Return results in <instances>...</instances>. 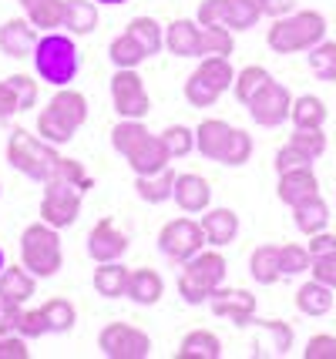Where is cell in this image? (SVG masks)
<instances>
[{
    "label": "cell",
    "mask_w": 336,
    "mask_h": 359,
    "mask_svg": "<svg viewBox=\"0 0 336 359\" xmlns=\"http://www.w3.org/2000/svg\"><path fill=\"white\" fill-rule=\"evenodd\" d=\"M84 121H88V97L74 88H58L54 97L48 101V108H41V114H37V135L61 148L74 138V131Z\"/></svg>",
    "instance_id": "1"
},
{
    "label": "cell",
    "mask_w": 336,
    "mask_h": 359,
    "mask_svg": "<svg viewBox=\"0 0 336 359\" xmlns=\"http://www.w3.org/2000/svg\"><path fill=\"white\" fill-rule=\"evenodd\" d=\"M34 71L41 81H48L51 88H67L81 71V54L74 37L58 31L44 34L34 47Z\"/></svg>",
    "instance_id": "2"
},
{
    "label": "cell",
    "mask_w": 336,
    "mask_h": 359,
    "mask_svg": "<svg viewBox=\"0 0 336 359\" xmlns=\"http://www.w3.org/2000/svg\"><path fill=\"white\" fill-rule=\"evenodd\" d=\"M320 41H326V17L320 11H293L286 17H276L266 31V44L272 54H300Z\"/></svg>",
    "instance_id": "3"
},
{
    "label": "cell",
    "mask_w": 336,
    "mask_h": 359,
    "mask_svg": "<svg viewBox=\"0 0 336 359\" xmlns=\"http://www.w3.org/2000/svg\"><path fill=\"white\" fill-rule=\"evenodd\" d=\"M225 272H229V262H225V255L219 249L195 252L189 262H182V272H178V296L185 299L189 306H202L225 282Z\"/></svg>",
    "instance_id": "4"
},
{
    "label": "cell",
    "mask_w": 336,
    "mask_h": 359,
    "mask_svg": "<svg viewBox=\"0 0 336 359\" xmlns=\"http://www.w3.org/2000/svg\"><path fill=\"white\" fill-rule=\"evenodd\" d=\"M58 144L44 141L41 135H31L27 128H14L11 138H7V161L14 165L20 175H27L31 182H48L54 175V165H58Z\"/></svg>",
    "instance_id": "5"
},
{
    "label": "cell",
    "mask_w": 336,
    "mask_h": 359,
    "mask_svg": "<svg viewBox=\"0 0 336 359\" xmlns=\"http://www.w3.org/2000/svg\"><path fill=\"white\" fill-rule=\"evenodd\" d=\"M20 262L31 269L37 279H51L65 266V249H61V235L48 222H34L20 232Z\"/></svg>",
    "instance_id": "6"
},
{
    "label": "cell",
    "mask_w": 336,
    "mask_h": 359,
    "mask_svg": "<svg viewBox=\"0 0 336 359\" xmlns=\"http://www.w3.org/2000/svg\"><path fill=\"white\" fill-rule=\"evenodd\" d=\"M81 202L84 191L67 182H44V198H41V222L54 225L58 232L71 229L81 219Z\"/></svg>",
    "instance_id": "7"
},
{
    "label": "cell",
    "mask_w": 336,
    "mask_h": 359,
    "mask_svg": "<svg viewBox=\"0 0 336 359\" xmlns=\"http://www.w3.org/2000/svg\"><path fill=\"white\" fill-rule=\"evenodd\" d=\"M98 349L108 359H145L152 356V336L128 323H108L98 332Z\"/></svg>",
    "instance_id": "8"
},
{
    "label": "cell",
    "mask_w": 336,
    "mask_h": 359,
    "mask_svg": "<svg viewBox=\"0 0 336 359\" xmlns=\"http://www.w3.org/2000/svg\"><path fill=\"white\" fill-rule=\"evenodd\" d=\"M112 104L118 118H142L152 111V97L145 91L138 67H114L112 74Z\"/></svg>",
    "instance_id": "9"
},
{
    "label": "cell",
    "mask_w": 336,
    "mask_h": 359,
    "mask_svg": "<svg viewBox=\"0 0 336 359\" xmlns=\"http://www.w3.org/2000/svg\"><path fill=\"white\" fill-rule=\"evenodd\" d=\"M159 249L172 262H189L195 252L206 249V232L195 219H172L168 225H161Z\"/></svg>",
    "instance_id": "10"
},
{
    "label": "cell",
    "mask_w": 336,
    "mask_h": 359,
    "mask_svg": "<svg viewBox=\"0 0 336 359\" xmlns=\"http://www.w3.org/2000/svg\"><path fill=\"white\" fill-rule=\"evenodd\" d=\"M249 114H253V121L262 128H279L283 121H289V111H293V94H289L286 84H279V81H269L262 91L246 104Z\"/></svg>",
    "instance_id": "11"
},
{
    "label": "cell",
    "mask_w": 336,
    "mask_h": 359,
    "mask_svg": "<svg viewBox=\"0 0 336 359\" xmlns=\"http://www.w3.org/2000/svg\"><path fill=\"white\" fill-rule=\"evenodd\" d=\"M34 296H37V276L31 269H24V262L20 266H4V272H0V309L17 313Z\"/></svg>",
    "instance_id": "12"
},
{
    "label": "cell",
    "mask_w": 336,
    "mask_h": 359,
    "mask_svg": "<svg viewBox=\"0 0 336 359\" xmlns=\"http://www.w3.org/2000/svg\"><path fill=\"white\" fill-rule=\"evenodd\" d=\"M208 306L219 319H229L232 326H249L253 316H256V296L249 289H225L219 285L212 296H208Z\"/></svg>",
    "instance_id": "13"
},
{
    "label": "cell",
    "mask_w": 336,
    "mask_h": 359,
    "mask_svg": "<svg viewBox=\"0 0 336 359\" xmlns=\"http://www.w3.org/2000/svg\"><path fill=\"white\" fill-rule=\"evenodd\" d=\"M128 252V235L118 229L114 219H98L88 232V255L95 262H118Z\"/></svg>",
    "instance_id": "14"
},
{
    "label": "cell",
    "mask_w": 336,
    "mask_h": 359,
    "mask_svg": "<svg viewBox=\"0 0 336 359\" xmlns=\"http://www.w3.org/2000/svg\"><path fill=\"white\" fill-rule=\"evenodd\" d=\"M41 41V31L34 27L27 17H11L4 20L0 27V50L14 61H24V57H34V47Z\"/></svg>",
    "instance_id": "15"
},
{
    "label": "cell",
    "mask_w": 336,
    "mask_h": 359,
    "mask_svg": "<svg viewBox=\"0 0 336 359\" xmlns=\"http://www.w3.org/2000/svg\"><path fill=\"white\" fill-rule=\"evenodd\" d=\"M172 202L185 212V215H199L212 205V185H208L202 175L185 172L175 178V191H172Z\"/></svg>",
    "instance_id": "16"
},
{
    "label": "cell",
    "mask_w": 336,
    "mask_h": 359,
    "mask_svg": "<svg viewBox=\"0 0 336 359\" xmlns=\"http://www.w3.org/2000/svg\"><path fill=\"white\" fill-rule=\"evenodd\" d=\"M313 195H320V178L313 172V165L309 168H293V172H283L279 175V185H276V198L283 205H300L306 198H313Z\"/></svg>",
    "instance_id": "17"
},
{
    "label": "cell",
    "mask_w": 336,
    "mask_h": 359,
    "mask_svg": "<svg viewBox=\"0 0 336 359\" xmlns=\"http://www.w3.org/2000/svg\"><path fill=\"white\" fill-rule=\"evenodd\" d=\"M165 50L175 57H202V27L199 20L178 17L165 27Z\"/></svg>",
    "instance_id": "18"
},
{
    "label": "cell",
    "mask_w": 336,
    "mask_h": 359,
    "mask_svg": "<svg viewBox=\"0 0 336 359\" xmlns=\"http://www.w3.org/2000/svg\"><path fill=\"white\" fill-rule=\"evenodd\" d=\"M199 225H202L206 242L212 245V249H225V245H232V242H236V235H239V215H236L232 208H212V205H208Z\"/></svg>",
    "instance_id": "19"
},
{
    "label": "cell",
    "mask_w": 336,
    "mask_h": 359,
    "mask_svg": "<svg viewBox=\"0 0 336 359\" xmlns=\"http://www.w3.org/2000/svg\"><path fill=\"white\" fill-rule=\"evenodd\" d=\"M125 161H128V168L135 175H155V172H165V168L172 165V155H168L161 135H148Z\"/></svg>",
    "instance_id": "20"
},
{
    "label": "cell",
    "mask_w": 336,
    "mask_h": 359,
    "mask_svg": "<svg viewBox=\"0 0 336 359\" xmlns=\"http://www.w3.org/2000/svg\"><path fill=\"white\" fill-rule=\"evenodd\" d=\"M232 125L222 118H206L202 125L195 128V151L206 158V161H222V151L229 144Z\"/></svg>",
    "instance_id": "21"
},
{
    "label": "cell",
    "mask_w": 336,
    "mask_h": 359,
    "mask_svg": "<svg viewBox=\"0 0 336 359\" xmlns=\"http://www.w3.org/2000/svg\"><path fill=\"white\" fill-rule=\"evenodd\" d=\"M125 296L135 306H155L165 296V279H161L155 269H131L128 276V292Z\"/></svg>",
    "instance_id": "22"
},
{
    "label": "cell",
    "mask_w": 336,
    "mask_h": 359,
    "mask_svg": "<svg viewBox=\"0 0 336 359\" xmlns=\"http://www.w3.org/2000/svg\"><path fill=\"white\" fill-rule=\"evenodd\" d=\"M128 266H121V259L118 262H98L95 276H91V285H95L98 296L105 299H121L128 292Z\"/></svg>",
    "instance_id": "23"
},
{
    "label": "cell",
    "mask_w": 336,
    "mask_h": 359,
    "mask_svg": "<svg viewBox=\"0 0 336 359\" xmlns=\"http://www.w3.org/2000/svg\"><path fill=\"white\" fill-rule=\"evenodd\" d=\"M175 178L178 175L172 172V168L155 172V175H135V191H138V198L148 205H165V202H172Z\"/></svg>",
    "instance_id": "24"
},
{
    "label": "cell",
    "mask_w": 336,
    "mask_h": 359,
    "mask_svg": "<svg viewBox=\"0 0 336 359\" xmlns=\"http://www.w3.org/2000/svg\"><path fill=\"white\" fill-rule=\"evenodd\" d=\"M293 222L303 235L323 232V229H330V205L323 202V195H313L306 202L293 205Z\"/></svg>",
    "instance_id": "25"
},
{
    "label": "cell",
    "mask_w": 336,
    "mask_h": 359,
    "mask_svg": "<svg viewBox=\"0 0 336 359\" xmlns=\"http://www.w3.org/2000/svg\"><path fill=\"white\" fill-rule=\"evenodd\" d=\"M71 37H88L98 27V0H65V24Z\"/></svg>",
    "instance_id": "26"
},
{
    "label": "cell",
    "mask_w": 336,
    "mask_h": 359,
    "mask_svg": "<svg viewBox=\"0 0 336 359\" xmlns=\"http://www.w3.org/2000/svg\"><path fill=\"white\" fill-rule=\"evenodd\" d=\"M222 356V339L208 329H192L189 336H182L175 359H219Z\"/></svg>",
    "instance_id": "27"
},
{
    "label": "cell",
    "mask_w": 336,
    "mask_h": 359,
    "mask_svg": "<svg viewBox=\"0 0 336 359\" xmlns=\"http://www.w3.org/2000/svg\"><path fill=\"white\" fill-rule=\"evenodd\" d=\"M296 309L303 316H313V319H316V316H326L333 309V289L316 279L303 282V285L296 289Z\"/></svg>",
    "instance_id": "28"
},
{
    "label": "cell",
    "mask_w": 336,
    "mask_h": 359,
    "mask_svg": "<svg viewBox=\"0 0 336 359\" xmlns=\"http://www.w3.org/2000/svg\"><path fill=\"white\" fill-rule=\"evenodd\" d=\"M249 326H256L259 332L269 336V343L266 346H256L259 356H262V353H266V356H286L289 349H293V326L283 323V319H256V316H253Z\"/></svg>",
    "instance_id": "29"
},
{
    "label": "cell",
    "mask_w": 336,
    "mask_h": 359,
    "mask_svg": "<svg viewBox=\"0 0 336 359\" xmlns=\"http://www.w3.org/2000/svg\"><path fill=\"white\" fill-rule=\"evenodd\" d=\"M249 276L259 285H276L283 279V269H279V245H256L249 255Z\"/></svg>",
    "instance_id": "30"
},
{
    "label": "cell",
    "mask_w": 336,
    "mask_h": 359,
    "mask_svg": "<svg viewBox=\"0 0 336 359\" xmlns=\"http://www.w3.org/2000/svg\"><path fill=\"white\" fill-rule=\"evenodd\" d=\"M125 34H131L138 41L145 57H155V54H161V47H165V27H161L155 17H135V20H128Z\"/></svg>",
    "instance_id": "31"
},
{
    "label": "cell",
    "mask_w": 336,
    "mask_h": 359,
    "mask_svg": "<svg viewBox=\"0 0 336 359\" xmlns=\"http://www.w3.org/2000/svg\"><path fill=\"white\" fill-rule=\"evenodd\" d=\"M326 101L316 94H300L293 97V111H289V121L293 128H323L326 125Z\"/></svg>",
    "instance_id": "32"
},
{
    "label": "cell",
    "mask_w": 336,
    "mask_h": 359,
    "mask_svg": "<svg viewBox=\"0 0 336 359\" xmlns=\"http://www.w3.org/2000/svg\"><path fill=\"white\" fill-rule=\"evenodd\" d=\"M148 135H152V131L145 128L142 118H121V121L112 128V148L121 158H128L131 151H135V148L148 138Z\"/></svg>",
    "instance_id": "33"
},
{
    "label": "cell",
    "mask_w": 336,
    "mask_h": 359,
    "mask_svg": "<svg viewBox=\"0 0 336 359\" xmlns=\"http://www.w3.org/2000/svg\"><path fill=\"white\" fill-rule=\"evenodd\" d=\"M269 81H272V74L262 67V64H249V67H242L239 74H236V81H232V94H236L239 104H249Z\"/></svg>",
    "instance_id": "34"
},
{
    "label": "cell",
    "mask_w": 336,
    "mask_h": 359,
    "mask_svg": "<svg viewBox=\"0 0 336 359\" xmlns=\"http://www.w3.org/2000/svg\"><path fill=\"white\" fill-rule=\"evenodd\" d=\"M259 17H262V11H259L256 0H225V27L232 34L253 31Z\"/></svg>",
    "instance_id": "35"
},
{
    "label": "cell",
    "mask_w": 336,
    "mask_h": 359,
    "mask_svg": "<svg viewBox=\"0 0 336 359\" xmlns=\"http://www.w3.org/2000/svg\"><path fill=\"white\" fill-rule=\"evenodd\" d=\"M27 20L37 31H58L65 24V0H37L27 7Z\"/></svg>",
    "instance_id": "36"
},
{
    "label": "cell",
    "mask_w": 336,
    "mask_h": 359,
    "mask_svg": "<svg viewBox=\"0 0 336 359\" xmlns=\"http://www.w3.org/2000/svg\"><path fill=\"white\" fill-rule=\"evenodd\" d=\"M41 313L48 319V332H67V329H74V323H78V309H74L65 296L48 299V302L41 306Z\"/></svg>",
    "instance_id": "37"
},
{
    "label": "cell",
    "mask_w": 336,
    "mask_h": 359,
    "mask_svg": "<svg viewBox=\"0 0 336 359\" xmlns=\"http://www.w3.org/2000/svg\"><path fill=\"white\" fill-rule=\"evenodd\" d=\"M256 151V144H253V135L246 131V128H232V135H229V144H225L222 151V161L219 165H229V168H242L249 158Z\"/></svg>",
    "instance_id": "38"
},
{
    "label": "cell",
    "mask_w": 336,
    "mask_h": 359,
    "mask_svg": "<svg viewBox=\"0 0 336 359\" xmlns=\"http://www.w3.org/2000/svg\"><path fill=\"white\" fill-rule=\"evenodd\" d=\"M236 47V37L225 24H212V27H202V57H229ZM199 57V61H202Z\"/></svg>",
    "instance_id": "39"
},
{
    "label": "cell",
    "mask_w": 336,
    "mask_h": 359,
    "mask_svg": "<svg viewBox=\"0 0 336 359\" xmlns=\"http://www.w3.org/2000/svg\"><path fill=\"white\" fill-rule=\"evenodd\" d=\"M108 57H112L114 67H138L145 57V50L138 47V41L131 37V34H118L112 44H108Z\"/></svg>",
    "instance_id": "40"
},
{
    "label": "cell",
    "mask_w": 336,
    "mask_h": 359,
    "mask_svg": "<svg viewBox=\"0 0 336 359\" xmlns=\"http://www.w3.org/2000/svg\"><path fill=\"white\" fill-rule=\"evenodd\" d=\"M202 78L208 81V84H215L219 91H232V81H236V71H232V64H229V57H202V64L195 67Z\"/></svg>",
    "instance_id": "41"
},
{
    "label": "cell",
    "mask_w": 336,
    "mask_h": 359,
    "mask_svg": "<svg viewBox=\"0 0 336 359\" xmlns=\"http://www.w3.org/2000/svg\"><path fill=\"white\" fill-rule=\"evenodd\" d=\"M48 182H67V185L81 188V191H88V188L95 185V178L88 175V168L81 165V161H74V158H58V165H54V175H51Z\"/></svg>",
    "instance_id": "42"
},
{
    "label": "cell",
    "mask_w": 336,
    "mask_h": 359,
    "mask_svg": "<svg viewBox=\"0 0 336 359\" xmlns=\"http://www.w3.org/2000/svg\"><path fill=\"white\" fill-rule=\"evenodd\" d=\"M309 71L320 81H336V41H320L309 47Z\"/></svg>",
    "instance_id": "43"
},
{
    "label": "cell",
    "mask_w": 336,
    "mask_h": 359,
    "mask_svg": "<svg viewBox=\"0 0 336 359\" xmlns=\"http://www.w3.org/2000/svg\"><path fill=\"white\" fill-rule=\"evenodd\" d=\"M309 262H313V255H309V249H306V245H296V242L279 245V269H283V279L309 272Z\"/></svg>",
    "instance_id": "44"
},
{
    "label": "cell",
    "mask_w": 336,
    "mask_h": 359,
    "mask_svg": "<svg viewBox=\"0 0 336 359\" xmlns=\"http://www.w3.org/2000/svg\"><path fill=\"white\" fill-rule=\"evenodd\" d=\"M219 97H222V91H219L215 84H208L199 71H192V78L185 81V101H189L192 108H212Z\"/></svg>",
    "instance_id": "45"
},
{
    "label": "cell",
    "mask_w": 336,
    "mask_h": 359,
    "mask_svg": "<svg viewBox=\"0 0 336 359\" xmlns=\"http://www.w3.org/2000/svg\"><path fill=\"white\" fill-rule=\"evenodd\" d=\"M161 141H165L172 161H175V158H185L189 151H195V131L185 125H168L161 131Z\"/></svg>",
    "instance_id": "46"
},
{
    "label": "cell",
    "mask_w": 336,
    "mask_h": 359,
    "mask_svg": "<svg viewBox=\"0 0 336 359\" xmlns=\"http://www.w3.org/2000/svg\"><path fill=\"white\" fill-rule=\"evenodd\" d=\"M289 144H296L300 151H306V155L316 161V158L326 151V131H323V128H293Z\"/></svg>",
    "instance_id": "47"
},
{
    "label": "cell",
    "mask_w": 336,
    "mask_h": 359,
    "mask_svg": "<svg viewBox=\"0 0 336 359\" xmlns=\"http://www.w3.org/2000/svg\"><path fill=\"white\" fill-rule=\"evenodd\" d=\"M14 332H20L24 339H41L48 332V319L41 309H17L14 313V323H11Z\"/></svg>",
    "instance_id": "48"
},
{
    "label": "cell",
    "mask_w": 336,
    "mask_h": 359,
    "mask_svg": "<svg viewBox=\"0 0 336 359\" xmlns=\"http://www.w3.org/2000/svg\"><path fill=\"white\" fill-rule=\"evenodd\" d=\"M7 84H11V88H14V94H17L20 114H24V111H31L34 104H37V97H41V84H37L31 74H11V78H7Z\"/></svg>",
    "instance_id": "49"
},
{
    "label": "cell",
    "mask_w": 336,
    "mask_h": 359,
    "mask_svg": "<svg viewBox=\"0 0 336 359\" xmlns=\"http://www.w3.org/2000/svg\"><path fill=\"white\" fill-rule=\"evenodd\" d=\"M313 165V158L306 155V151H300L296 144H283L279 151H276V172L283 175V172H293V168H309Z\"/></svg>",
    "instance_id": "50"
},
{
    "label": "cell",
    "mask_w": 336,
    "mask_h": 359,
    "mask_svg": "<svg viewBox=\"0 0 336 359\" xmlns=\"http://www.w3.org/2000/svg\"><path fill=\"white\" fill-rule=\"evenodd\" d=\"M309 276H313L316 282H323V285L336 289V252H330V255H313Z\"/></svg>",
    "instance_id": "51"
},
{
    "label": "cell",
    "mask_w": 336,
    "mask_h": 359,
    "mask_svg": "<svg viewBox=\"0 0 336 359\" xmlns=\"http://www.w3.org/2000/svg\"><path fill=\"white\" fill-rule=\"evenodd\" d=\"M303 359H336V336L330 332H316L303 349Z\"/></svg>",
    "instance_id": "52"
},
{
    "label": "cell",
    "mask_w": 336,
    "mask_h": 359,
    "mask_svg": "<svg viewBox=\"0 0 336 359\" xmlns=\"http://www.w3.org/2000/svg\"><path fill=\"white\" fill-rule=\"evenodd\" d=\"M0 359H31L27 339L20 332H4L0 336Z\"/></svg>",
    "instance_id": "53"
},
{
    "label": "cell",
    "mask_w": 336,
    "mask_h": 359,
    "mask_svg": "<svg viewBox=\"0 0 336 359\" xmlns=\"http://www.w3.org/2000/svg\"><path fill=\"white\" fill-rule=\"evenodd\" d=\"M199 27H212V24H225V0H202L195 11Z\"/></svg>",
    "instance_id": "54"
},
{
    "label": "cell",
    "mask_w": 336,
    "mask_h": 359,
    "mask_svg": "<svg viewBox=\"0 0 336 359\" xmlns=\"http://www.w3.org/2000/svg\"><path fill=\"white\" fill-rule=\"evenodd\" d=\"M17 111H20V104H17L14 88H11L7 81H0V125H4V121H11Z\"/></svg>",
    "instance_id": "55"
},
{
    "label": "cell",
    "mask_w": 336,
    "mask_h": 359,
    "mask_svg": "<svg viewBox=\"0 0 336 359\" xmlns=\"http://www.w3.org/2000/svg\"><path fill=\"white\" fill-rule=\"evenodd\" d=\"M309 255H330V252H336V235L330 232V229H323V232L309 235Z\"/></svg>",
    "instance_id": "56"
},
{
    "label": "cell",
    "mask_w": 336,
    "mask_h": 359,
    "mask_svg": "<svg viewBox=\"0 0 336 359\" xmlns=\"http://www.w3.org/2000/svg\"><path fill=\"white\" fill-rule=\"evenodd\" d=\"M256 4H259V11H262L266 17H272V20L296 11V0H256Z\"/></svg>",
    "instance_id": "57"
},
{
    "label": "cell",
    "mask_w": 336,
    "mask_h": 359,
    "mask_svg": "<svg viewBox=\"0 0 336 359\" xmlns=\"http://www.w3.org/2000/svg\"><path fill=\"white\" fill-rule=\"evenodd\" d=\"M4 332H11V326H7V319H4V309H0V336Z\"/></svg>",
    "instance_id": "58"
},
{
    "label": "cell",
    "mask_w": 336,
    "mask_h": 359,
    "mask_svg": "<svg viewBox=\"0 0 336 359\" xmlns=\"http://www.w3.org/2000/svg\"><path fill=\"white\" fill-rule=\"evenodd\" d=\"M98 4H105V7H118V4H128V0H98Z\"/></svg>",
    "instance_id": "59"
},
{
    "label": "cell",
    "mask_w": 336,
    "mask_h": 359,
    "mask_svg": "<svg viewBox=\"0 0 336 359\" xmlns=\"http://www.w3.org/2000/svg\"><path fill=\"white\" fill-rule=\"evenodd\" d=\"M4 266H7V255H4V245H0V272H4Z\"/></svg>",
    "instance_id": "60"
},
{
    "label": "cell",
    "mask_w": 336,
    "mask_h": 359,
    "mask_svg": "<svg viewBox=\"0 0 336 359\" xmlns=\"http://www.w3.org/2000/svg\"><path fill=\"white\" fill-rule=\"evenodd\" d=\"M31 4H37V0H20V7H24V11H27V7H31Z\"/></svg>",
    "instance_id": "61"
}]
</instances>
